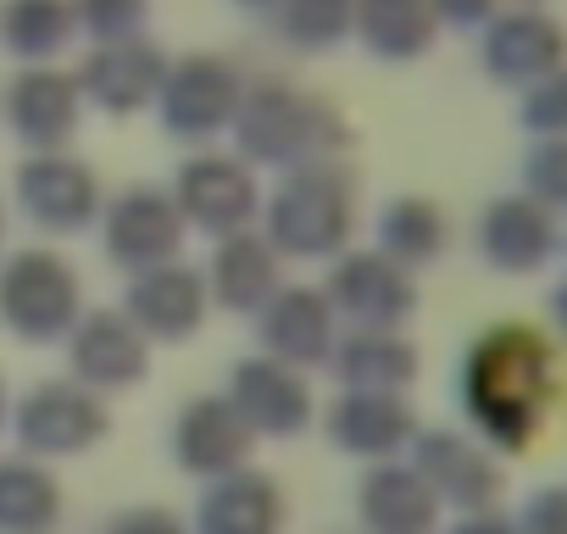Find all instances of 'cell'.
I'll list each match as a JSON object with an SVG mask.
<instances>
[{
	"label": "cell",
	"mask_w": 567,
	"mask_h": 534,
	"mask_svg": "<svg viewBox=\"0 0 567 534\" xmlns=\"http://www.w3.org/2000/svg\"><path fill=\"white\" fill-rule=\"evenodd\" d=\"M550 396H556V368H550V346L534 329L506 324L473 346L467 407L501 445H523L534 434V423L545 418Z\"/></svg>",
	"instance_id": "obj_1"
},
{
	"label": "cell",
	"mask_w": 567,
	"mask_h": 534,
	"mask_svg": "<svg viewBox=\"0 0 567 534\" xmlns=\"http://www.w3.org/2000/svg\"><path fill=\"white\" fill-rule=\"evenodd\" d=\"M484 68L495 84L512 90H534L539 79H550L556 68H567V29L534 7L495 18L489 40H484Z\"/></svg>",
	"instance_id": "obj_2"
},
{
	"label": "cell",
	"mask_w": 567,
	"mask_h": 534,
	"mask_svg": "<svg viewBox=\"0 0 567 534\" xmlns=\"http://www.w3.org/2000/svg\"><path fill=\"white\" fill-rule=\"evenodd\" d=\"M478 250L489 267L501 274H534L545 267L556 250H561V234H556V212H545L539 201L528 195H506L484 212L478 223Z\"/></svg>",
	"instance_id": "obj_3"
},
{
	"label": "cell",
	"mask_w": 567,
	"mask_h": 534,
	"mask_svg": "<svg viewBox=\"0 0 567 534\" xmlns=\"http://www.w3.org/2000/svg\"><path fill=\"white\" fill-rule=\"evenodd\" d=\"M523 195L545 212H567V140H534L523 156Z\"/></svg>",
	"instance_id": "obj_4"
},
{
	"label": "cell",
	"mask_w": 567,
	"mask_h": 534,
	"mask_svg": "<svg viewBox=\"0 0 567 534\" xmlns=\"http://www.w3.org/2000/svg\"><path fill=\"white\" fill-rule=\"evenodd\" d=\"M440 239H445V223H440V212H434V206L406 201V206H395V212H390V245H395L406 261L434 256V250H440Z\"/></svg>",
	"instance_id": "obj_5"
},
{
	"label": "cell",
	"mask_w": 567,
	"mask_h": 534,
	"mask_svg": "<svg viewBox=\"0 0 567 534\" xmlns=\"http://www.w3.org/2000/svg\"><path fill=\"white\" fill-rule=\"evenodd\" d=\"M523 129L534 140H567V68H556L523 95Z\"/></svg>",
	"instance_id": "obj_6"
},
{
	"label": "cell",
	"mask_w": 567,
	"mask_h": 534,
	"mask_svg": "<svg viewBox=\"0 0 567 534\" xmlns=\"http://www.w3.org/2000/svg\"><path fill=\"white\" fill-rule=\"evenodd\" d=\"M534 534H567V495H545L534 506Z\"/></svg>",
	"instance_id": "obj_7"
},
{
	"label": "cell",
	"mask_w": 567,
	"mask_h": 534,
	"mask_svg": "<svg viewBox=\"0 0 567 534\" xmlns=\"http://www.w3.org/2000/svg\"><path fill=\"white\" fill-rule=\"evenodd\" d=\"M434 12L451 18V23H478L489 12V0H434Z\"/></svg>",
	"instance_id": "obj_8"
},
{
	"label": "cell",
	"mask_w": 567,
	"mask_h": 534,
	"mask_svg": "<svg viewBox=\"0 0 567 534\" xmlns=\"http://www.w3.org/2000/svg\"><path fill=\"white\" fill-rule=\"evenodd\" d=\"M550 318H556V329L567 335V279L556 285V296H550Z\"/></svg>",
	"instance_id": "obj_9"
}]
</instances>
